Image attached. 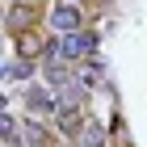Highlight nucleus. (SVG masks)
Masks as SVG:
<instances>
[{
    "label": "nucleus",
    "instance_id": "nucleus-1",
    "mask_svg": "<svg viewBox=\"0 0 147 147\" xmlns=\"http://www.w3.org/2000/svg\"><path fill=\"white\" fill-rule=\"evenodd\" d=\"M51 55H67V59H80V55H92V38L88 34H67L63 42L51 51Z\"/></svg>",
    "mask_w": 147,
    "mask_h": 147
},
{
    "label": "nucleus",
    "instance_id": "nucleus-2",
    "mask_svg": "<svg viewBox=\"0 0 147 147\" xmlns=\"http://www.w3.org/2000/svg\"><path fill=\"white\" fill-rule=\"evenodd\" d=\"M51 25L63 30V34H71V30L80 25V9H76V4H59V9L51 13Z\"/></svg>",
    "mask_w": 147,
    "mask_h": 147
},
{
    "label": "nucleus",
    "instance_id": "nucleus-3",
    "mask_svg": "<svg viewBox=\"0 0 147 147\" xmlns=\"http://www.w3.org/2000/svg\"><path fill=\"white\" fill-rule=\"evenodd\" d=\"M0 135H4V139H9V135H17V130H13V122H9V118H0Z\"/></svg>",
    "mask_w": 147,
    "mask_h": 147
}]
</instances>
